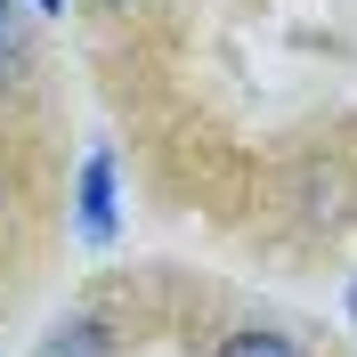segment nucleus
Instances as JSON below:
<instances>
[{
  "instance_id": "nucleus-5",
  "label": "nucleus",
  "mask_w": 357,
  "mask_h": 357,
  "mask_svg": "<svg viewBox=\"0 0 357 357\" xmlns=\"http://www.w3.org/2000/svg\"><path fill=\"white\" fill-rule=\"evenodd\" d=\"M33 8H49V17H66V0H33Z\"/></svg>"
},
{
  "instance_id": "nucleus-6",
  "label": "nucleus",
  "mask_w": 357,
  "mask_h": 357,
  "mask_svg": "<svg viewBox=\"0 0 357 357\" xmlns=\"http://www.w3.org/2000/svg\"><path fill=\"white\" fill-rule=\"evenodd\" d=\"M349 309H357V284H349Z\"/></svg>"
},
{
  "instance_id": "nucleus-4",
  "label": "nucleus",
  "mask_w": 357,
  "mask_h": 357,
  "mask_svg": "<svg viewBox=\"0 0 357 357\" xmlns=\"http://www.w3.org/2000/svg\"><path fill=\"white\" fill-rule=\"evenodd\" d=\"M220 357H301V349H292L284 333H260V325H252V333H227Z\"/></svg>"
},
{
  "instance_id": "nucleus-2",
  "label": "nucleus",
  "mask_w": 357,
  "mask_h": 357,
  "mask_svg": "<svg viewBox=\"0 0 357 357\" xmlns=\"http://www.w3.org/2000/svg\"><path fill=\"white\" fill-rule=\"evenodd\" d=\"M24 66H33V24H24L17 0H0V89H17Z\"/></svg>"
},
{
  "instance_id": "nucleus-1",
  "label": "nucleus",
  "mask_w": 357,
  "mask_h": 357,
  "mask_svg": "<svg viewBox=\"0 0 357 357\" xmlns=\"http://www.w3.org/2000/svg\"><path fill=\"white\" fill-rule=\"evenodd\" d=\"M73 203H82V244H114V155H106V146L82 162Z\"/></svg>"
},
{
  "instance_id": "nucleus-3",
  "label": "nucleus",
  "mask_w": 357,
  "mask_h": 357,
  "mask_svg": "<svg viewBox=\"0 0 357 357\" xmlns=\"http://www.w3.org/2000/svg\"><path fill=\"white\" fill-rule=\"evenodd\" d=\"M41 357H114V333L98 317H66V325L41 341Z\"/></svg>"
}]
</instances>
